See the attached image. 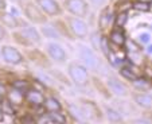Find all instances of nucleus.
I'll return each mask as SVG.
<instances>
[{"instance_id":"obj_1","label":"nucleus","mask_w":152,"mask_h":124,"mask_svg":"<svg viewBox=\"0 0 152 124\" xmlns=\"http://www.w3.org/2000/svg\"><path fill=\"white\" fill-rule=\"evenodd\" d=\"M12 37L16 43L24 47H34L42 43V34L38 29H35V24H32L28 20L24 22L22 19L20 26L16 30H12Z\"/></svg>"},{"instance_id":"obj_2","label":"nucleus","mask_w":152,"mask_h":124,"mask_svg":"<svg viewBox=\"0 0 152 124\" xmlns=\"http://www.w3.org/2000/svg\"><path fill=\"white\" fill-rule=\"evenodd\" d=\"M18 4H19V8L22 14L24 15L26 20L31 22L32 24L43 26L49 22V18L39 8L35 0H18Z\"/></svg>"},{"instance_id":"obj_3","label":"nucleus","mask_w":152,"mask_h":124,"mask_svg":"<svg viewBox=\"0 0 152 124\" xmlns=\"http://www.w3.org/2000/svg\"><path fill=\"white\" fill-rule=\"evenodd\" d=\"M67 76H69L70 81L75 87H88L92 81V77H90L89 73V68L86 65L81 64V62H77V61H73V62H69L67 65Z\"/></svg>"},{"instance_id":"obj_4","label":"nucleus","mask_w":152,"mask_h":124,"mask_svg":"<svg viewBox=\"0 0 152 124\" xmlns=\"http://www.w3.org/2000/svg\"><path fill=\"white\" fill-rule=\"evenodd\" d=\"M67 23V27H69L70 34L73 35L74 39H88L90 35V30H89V24L85 20V18H78V16H73V15H69V16L65 18Z\"/></svg>"},{"instance_id":"obj_5","label":"nucleus","mask_w":152,"mask_h":124,"mask_svg":"<svg viewBox=\"0 0 152 124\" xmlns=\"http://www.w3.org/2000/svg\"><path fill=\"white\" fill-rule=\"evenodd\" d=\"M0 57L7 65H11V66H20V65H23L26 62L24 54L12 45H1Z\"/></svg>"},{"instance_id":"obj_6","label":"nucleus","mask_w":152,"mask_h":124,"mask_svg":"<svg viewBox=\"0 0 152 124\" xmlns=\"http://www.w3.org/2000/svg\"><path fill=\"white\" fill-rule=\"evenodd\" d=\"M62 7L65 12L78 18H86L90 11L88 0H62Z\"/></svg>"},{"instance_id":"obj_7","label":"nucleus","mask_w":152,"mask_h":124,"mask_svg":"<svg viewBox=\"0 0 152 124\" xmlns=\"http://www.w3.org/2000/svg\"><path fill=\"white\" fill-rule=\"evenodd\" d=\"M78 109L81 112V116L86 120H102L104 112L101 108L92 100H86V98H81Z\"/></svg>"},{"instance_id":"obj_8","label":"nucleus","mask_w":152,"mask_h":124,"mask_svg":"<svg viewBox=\"0 0 152 124\" xmlns=\"http://www.w3.org/2000/svg\"><path fill=\"white\" fill-rule=\"evenodd\" d=\"M45 97H46L45 92H43L42 89H39V88L34 87V85H31V87L24 92L26 104L30 105L32 109H42L43 103H45Z\"/></svg>"},{"instance_id":"obj_9","label":"nucleus","mask_w":152,"mask_h":124,"mask_svg":"<svg viewBox=\"0 0 152 124\" xmlns=\"http://www.w3.org/2000/svg\"><path fill=\"white\" fill-rule=\"evenodd\" d=\"M46 54L53 62L55 64H65L67 61V51L63 49L62 45H59L55 40L47 42L46 43Z\"/></svg>"},{"instance_id":"obj_10","label":"nucleus","mask_w":152,"mask_h":124,"mask_svg":"<svg viewBox=\"0 0 152 124\" xmlns=\"http://www.w3.org/2000/svg\"><path fill=\"white\" fill-rule=\"evenodd\" d=\"M39 8L42 10L49 19L53 18H58L65 12L62 7V3H59V0H35Z\"/></svg>"},{"instance_id":"obj_11","label":"nucleus","mask_w":152,"mask_h":124,"mask_svg":"<svg viewBox=\"0 0 152 124\" xmlns=\"http://www.w3.org/2000/svg\"><path fill=\"white\" fill-rule=\"evenodd\" d=\"M113 27H115V16H113L112 11L108 7H105L98 16V30H100L101 34H106Z\"/></svg>"},{"instance_id":"obj_12","label":"nucleus","mask_w":152,"mask_h":124,"mask_svg":"<svg viewBox=\"0 0 152 124\" xmlns=\"http://www.w3.org/2000/svg\"><path fill=\"white\" fill-rule=\"evenodd\" d=\"M132 100L139 108L144 111H152V93L137 90L132 93Z\"/></svg>"},{"instance_id":"obj_13","label":"nucleus","mask_w":152,"mask_h":124,"mask_svg":"<svg viewBox=\"0 0 152 124\" xmlns=\"http://www.w3.org/2000/svg\"><path fill=\"white\" fill-rule=\"evenodd\" d=\"M106 85H108V89H109L113 95L120 96V97L128 96V88H126V85L124 84L121 80H118L117 77H115V76L108 77V82H106Z\"/></svg>"},{"instance_id":"obj_14","label":"nucleus","mask_w":152,"mask_h":124,"mask_svg":"<svg viewBox=\"0 0 152 124\" xmlns=\"http://www.w3.org/2000/svg\"><path fill=\"white\" fill-rule=\"evenodd\" d=\"M0 22H1V23H3L7 29L16 30L18 27L20 26L22 19H20V18H18L16 15L8 12V11H7V8H6V10H0Z\"/></svg>"},{"instance_id":"obj_15","label":"nucleus","mask_w":152,"mask_h":124,"mask_svg":"<svg viewBox=\"0 0 152 124\" xmlns=\"http://www.w3.org/2000/svg\"><path fill=\"white\" fill-rule=\"evenodd\" d=\"M6 98L14 105L15 108H19L26 104V98H24V92L16 89V88H8V92L6 95Z\"/></svg>"},{"instance_id":"obj_16","label":"nucleus","mask_w":152,"mask_h":124,"mask_svg":"<svg viewBox=\"0 0 152 124\" xmlns=\"http://www.w3.org/2000/svg\"><path fill=\"white\" fill-rule=\"evenodd\" d=\"M42 111L43 112H59V111H63V105L58 97L53 95H46Z\"/></svg>"},{"instance_id":"obj_17","label":"nucleus","mask_w":152,"mask_h":124,"mask_svg":"<svg viewBox=\"0 0 152 124\" xmlns=\"http://www.w3.org/2000/svg\"><path fill=\"white\" fill-rule=\"evenodd\" d=\"M108 39H109V43L110 46H117V47H123L124 45H125V34H124V31L120 29V27L115 26L112 30L109 31V34H108Z\"/></svg>"},{"instance_id":"obj_18","label":"nucleus","mask_w":152,"mask_h":124,"mask_svg":"<svg viewBox=\"0 0 152 124\" xmlns=\"http://www.w3.org/2000/svg\"><path fill=\"white\" fill-rule=\"evenodd\" d=\"M104 115H105L106 120L110 121V123H120V121H123V116H121L120 111H117L116 108L106 107L105 111H104Z\"/></svg>"},{"instance_id":"obj_19","label":"nucleus","mask_w":152,"mask_h":124,"mask_svg":"<svg viewBox=\"0 0 152 124\" xmlns=\"http://www.w3.org/2000/svg\"><path fill=\"white\" fill-rule=\"evenodd\" d=\"M120 74H121V77H123L124 80L131 81V82H136V81L139 80V76L135 74V73L129 69V68H125V66L120 69Z\"/></svg>"},{"instance_id":"obj_20","label":"nucleus","mask_w":152,"mask_h":124,"mask_svg":"<svg viewBox=\"0 0 152 124\" xmlns=\"http://www.w3.org/2000/svg\"><path fill=\"white\" fill-rule=\"evenodd\" d=\"M31 85L32 84L30 82V81H27V80H15V81H12V82H11V87L12 88H16V89L22 90V92H26V90L28 89Z\"/></svg>"},{"instance_id":"obj_21","label":"nucleus","mask_w":152,"mask_h":124,"mask_svg":"<svg viewBox=\"0 0 152 124\" xmlns=\"http://www.w3.org/2000/svg\"><path fill=\"white\" fill-rule=\"evenodd\" d=\"M7 30L8 29L0 22V42H3L4 39H7V37H8V31Z\"/></svg>"},{"instance_id":"obj_22","label":"nucleus","mask_w":152,"mask_h":124,"mask_svg":"<svg viewBox=\"0 0 152 124\" xmlns=\"http://www.w3.org/2000/svg\"><path fill=\"white\" fill-rule=\"evenodd\" d=\"M90 6H94V7H102L108 3V0H88Z\"/></svg>"},{"instance_id":"obj_23","label":"nucleus","mask_w":152,"mask_h":124,"mask_svg":"<svg viewBox=\"0 0 152 124\" xmlns=\"http://www.w3.org/2000/svg\"><path fill=\"white\" fill-rule=\"evenodd\" d=\"M7 92H8V88L6 87V84H3V82L0 81V95L6 96V95H7Z\"/></svg>"},{"instance_id":"obj_24","label":"nucleus","mask_w":152,"mask_h":124,"mask_svg":"<svg viewBox=\"0 0 152 124\" xmlns=\"http://www.w3.org/2000/svg\"><path fill=\"white\" fill-rule=\"evenodd\" d=\"M4 98H6V96L0 95V105H1V103H3V101H4Z\"/></svg>"}]
</instances>
